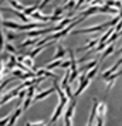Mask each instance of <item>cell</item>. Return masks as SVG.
Here are the masks:
<instances>
[{
    "instance_id": "38",
    "label": "cell",
    "mask_w": 122,
    "mask_h": 126,
    "mask_svg": "<svg viewBox=\"0 0 122 126\" xmlns=\"http://www.w3.org/2000/svg\"><path fill=\"white\" fill-rule=\"evenodd\" d=\"M0 75H1V58H0Z\"/></svg>"
},
{
    "instance_id": "41",
    "label": "cell",
    "mask_w": 122,
    "mask_h": 126,
    "mask_svg": "<svg viewBox=\"0 0 122 126\" xmlns=\"http://www.w3.org/2000/svg\"><path fill=\"white\" fill-rule=\"evenodd\" d=\"M64 1H67V0H64Z\"/></svg>"
},
{
    "instance_id": "9",
    "label": "cell",
    "mask_w": 122,
    "mask_h": 126,
    "mask_svg": "<svg viewBox=\"0 0 122 126\" xmlns=\"http://www.w3.org/2000/svg\"><path fill=\"white\" fill-rule=\"evenodd\" d=\"M38 37H31V38H29V40H26V41H23L20 46H18V48H26V47H29V46H35L37 43H38Z\"/></svg>"
},
{
    "instance_id": "15",
    "label": "cell",
    "mask_w": 122,
    "mask_h": 126,
    "mask_svg": "<svg viewBox=\"0 0 122 126\" xmlns=\"http://www.w3.org/2000/svg\"><path fill=\"white\" fill-rule=\"evenodd\" d=\"M61 63H63V58L54 60V61H51L50 64H47V65H46V69H54V68H58V67H61Z\"/></svg>"
},
{
    "instance_id": "16",
    "label": "cell",
    "mask_w": 122,
    "mask_h": 126,
    "mask_svg": "<svg viewBox=\"0 0 122 126\" xmlns=\"http://www.w3.org/2000/svg\"><path fill=\"white\" fill-rule=\"evenodd\" d=\"M112 52H114V44H111V46H108L106 48H105V51L102 52V55L99 57V61L102 63V61H104V58H106L108 55H111Z\"/></svg>"
},
{
    "instance_id": "5",
    "label": "cell",
    "mask_w": 122,
    "mask_h": 126,
    "mask_svg": "<svg viewBox=\"0 0 122 126\" xmlns=\"http://www.w3.org/2000/svg\"><path fill=\"white\" fill-rule=\"evenodd\" d=\"M88 85H89V79H88L87 77H85V78H84V79L80 82V85H78V88H77V91L74 92V98L80 96V95H81L82 92H84V89H85Z\"/></svg>"
},
{
    "instance_id": "1",
    "label": "cell",
    "mask_w": 122,
    "mask_h": 126,
    "mask_svg": "<svg viewBox=\"0 0 122 126\" xmlns=\"http://www.w3.org/2000/svg\"><path fill=\"white\" fill-rule=\"evenodd\" d=\"M67 102H68V99H60V103H58V106L55 108V110H54V115L51 116V119H50V122L47 123V126H51L54 122H57V119L61 116V115H63V110H64Z\"/></svg>"
},
{
    "instance_id": "24",
    "label": "cell",
    "mask_w": 122,
    "mask_h": 126,
    "mask_svg": "<svg viewBox=\"0 0 122 126\" xmlns=\"http://www.w3.org/2000/svg\"><path fill=\"white\" fill-rule=\"evenodd\" d=\"M4 37H6L7 40H16V38H17V34H16V33H13L12 30H9L6 34H4Z\"/></svg>"
},
{
    "instance_id": "28",
    "label": "cell",
    "mask_w": 122,
    "mask_h": 126,
    "mask_svg": "<svg viewBox=\"0 0 122 126\" xmlns=\"http://www.w3.org/2000/svg\"><path fill=\"white\" fill-rule=\"evenodd\" d=\"M24 64H26V65H27V67H29V68H33V58L31 57H29V58H24V61H23Z\"/></svg>"
},
{
    "instance_id": "7",
    "label": "cell",
    "mask_w": 122,
    "mask_h": 126,
    "mask_svg": "<svg viewBox=\"0 0 122 126\" xmlns=\"http://www.w3.org/2000/svg\"><path fill=\"white\" fill-rule=\"evenodd\" d=\"M23 113V109L21 108H17L16 110H14V113L10 116V120H9V123H7V126H14L16 125V122H17V119L20 118V115Z\"/></svg>"
},
{
    "instance_id": "31",
    "label": "cell",
    "mask_w": 122,
    "mask_h": 126,
    "mask_svg": "<svg viewBox=\"0 0 122 126\" xmlns=\"http://www.w3.org/2000/svg\"><path fill=\"white\" fill-rule=\"evenodd\" d=\"M4 34H3V33H1V31H0V51H1V50H4Z\"/></svg>"
},
{
    "instance_id": "25",
    "label": "cell",
    "mask_w": 122,
    "mask_h": 126,
    "mask_svg": "<svg viewBox=\"0 0 122 126\" xmlns=\"http://www.w3.org/2000/svg\"><path fill=\"white\" fill-rule=\"evenodd\" d=\"M64 92H65V95H67V98H68V99H72V98H74V94H72V91H71L70 85H67L64 88Z\"/></svg>"
},
{
    "instance_id": "36",
    "label": "cell",
    "mask_w": 122,
    "mask_h": 126,
    "mask_svg": "<svg viewBox=\"0 0 122 126\" xmlns=\"http://www.w3.org/2000/svg\"><path fill=\"white\" fill-rule=\"evenodd\" d=\"M23 61H24V57L23 55H18L17 57V63H23Z\"/></svg>"
},
{
    "instance_id": "10",
    "label": "cell",
    "mask_w": 122,
    "mask_h": 126,
    "mask_svg": "<svg viewBox=\"0 0 122 126\" xmlns=\"http://www.w3.org/2000/svg\"><path fill=\"white\" fill-rule=\"evenodd\" d=\"M35 75H37V77H50V78H54V79H57V75L55 74H52V72H50V71H48V69H38V71H37V72H35Z\"/></svg>"
},
{
    "instance_id": "8",
    "label": "cell",
    "mask_w": 122,
    "mask_h": 126,
    "mask_svg": "<svg viewBox=\"0 0 122 126\" xmlns=\"http://www.w3.org/2000/svg\"><path fill=\"white\" fill-rule=\"evenodd\" d=\"M65 54H67V51L64 50V47L61 46V44H57V52L54 54V57H52L51 60L54 61V60H58V58H64Z\"/></svg>"
},
{
    "instance_id": "12",
    "label": "cell",
    "mask_w": 122,
    "mask_h": 126,
    "mask_svg": "<svg viewBox=\"0 0 122 126\" xmlns=\"http://www.w3.org/2000/svg\"><path fill=\"white\" fill-rule=\"evenodd\" d=\"M99 13V6H91L89 9H87L85 12H82V17L87 18L88 16H91V14H97Z\"/></svg>"
},
{
    "instance_id": "33",
    "label": "cell",
    "mask_w": 122,
    "mask_h": 126,
    "mask_svg": "<svg viewBox=\"0 0 122 126\" xmlns=\"http://www.w3.org/2000/svg\"><path fill=\"white\" fill-rule=\"evenodd\" d=\"M13 75H14V77H18V78H21V77H23V74H21V71H20V69H13Z\"/></svg>"
},
{
    "instance_id": "18",
    "label": "cell",
    "mask_w": 122,
    "mask_h": 126,
    "mask_svg": "<svg viewBox=\"0 0 122 126\" xmlns=\"http://www.w3.org/2000/svg\"><path fill=\"white\" fill-rule=\"evenodd\" d=\"M99 67H101V61L98 63V65H97V67H94V68L91 69V71H88V74H87V78H88V79H92L94 77H95V75L98 74Z\"/></svg>"
},
{
    "instance_id": "13",
    "label": "cell",
    "mask_w": 122,
    "mask_h": 126,
    "mask_svg": "<svg viewBox=\"0 0 122 126\" xmlns=\"http://www.w3.org/2000/svg\"><path fill=\"white\" fill-rule=\"evenodd\" d=\"M98 63H99V58H98V60L95 58V60H92L91 63H88L87 65H84L82 68H80V72H85V71H88V69H91V68H94V67H97V65H98Z\"/></svg>"
},
{
    "instance_id": "32",
    "label": "cell",
    "mask_w": 122,
    "mask_h": 126,
    "mask_svg": "<svg viewBox=\"0 0 122 126\" xmlns=\"http://www.w3.org/2000/svg\"><path fill=\"white\" fill-rule=\"evenodd\" d=\"M50 1H51V0H41V3L38 4V9H43V7H46L47 4L50 3Z\"/></svg>"
},
{
    "instance_id": "23",
    "label": "cell",
    "mask_w": 122,
    "mask_h": 126,
    "mask_svg": "<svg viewBox=\"0 0 122 126\" xmlns=\"http://www.w3.org/2000/svg\"><path fill=\"white\" fill-rule=\"evenodd\" d=\"M26 96H27V88H23L21 91L18 92V99H20V101H18V103L23 102V99H24Z\"/></svg>"
},
{
    "instance_id": "26",
    "label": "cell",
    "mask_w": 122,
    "mask_h": 126,
    "mask_svg": "<svg viewBox=\"0 0 122 126\" xmlns=\"http://www.w3.org/2000/svg\"><path fill=\"white\" fill-rule=\"evenodd\" d=\"M26 126H47V123L44 122V120H40V122H27L26 123Z\"/></svg>"
},
{
    "instance_id": "27",
    "label": "cell",
    "mask_w": 122,
    "mask_h": 126,
    "mask_svg": "<svg viewBox=\"0 0 122 126\" xmlns=\"http://www.w3.org/2000/svg\"><path fill=\"white\" fill-rule=\"evenodd\" d=\"M75 4H77V1H75V0H70V3H65L64 9L70 10V9H72V7H75Z\"/></svg>"
},
{
    "instance_id": "11",
    "label": "cell",
    "mask_w": 122,
    "mask_h": 126,
    "mask_svg": "<svg viewBox=\"0 0 122 126\" xmlns=\"http://www.w3.org/2000/svg\"><path fill=\"white\" fill-rule=\"evenodd\" d=\"M3 26L9 30H18L20 29V24L16 23V21H12V20H4L3 21Z\"/></svg>"
},
{
    "instance_id": "19",
    "label": "cell",
    "mask_w": 122,
    "mask_h": 126,
    "mask_svg": "<svg viewBox=\"0 0 122 126\" xmlns=\"http://www.w3.org/2000/svg\"><path fill=\"white\" fill-rule=\"evenodd\" d=\"M105 113H106V103L105 102H99V105H98V116L104 118Z\"/></svg>"
},
{
    "instance_id": "30",
    "label": "cell",
    "mask_w": 122,
    "mask_h": 126,
    "mask_svg": "<svg viewBox=\"0 0 122 126\" xmlns=\"http://www.w3.org/2000/svg\"><path fill=\"white\" fill-rule=\"evenodd\" d=\"M61 68H63V69L71 68V60H67V61H63V63H61Z\"/></svg>"
},
{
    "instance_id": "4",
    "label": "cell",
    "mask_w": 122,
    "mask_h": 126,
    "mask_svg": "<svg viewBox=\"0 0 122 126\" xmlns=\"http://www.w3.org/2000/svg\"><path fill=\"white\" fill-rule=\"evenodd\" d=\"M121 65H122V57L119 58V60H118V61H116V63L114 64V65H112V67H111V68H108L106 71H105L104 74H102V78H104V79H106V78H108V77H109L111 74H114L116 69L121 67Z\"/></svg>"
},
{
    "instance_id": "14",
    "label": "cell",
    "mask_w": 122,
    "mask_h": 126,
    "mask_svg": "<svg viewBox=\"0 0 122 126\" xmlns=\"http://www.w3.org/2000/svg\"><path fill=\"white\" fill-rule=\"evenodd\" d=\"M98 44H99V38H94V40H91L85 47H81V48H80V51H88V50H91L92 47L98 46Z\"/></svg>"
},
{
    "instance_id": "6",
    "label": "cell",
    "mask_w": 122,
    "mask_h": 126,
    "mask_svg": "<svg viewBox=\"0 0 122 126\" xmlns=\"http://www.w3.org/2000/svg\"><path fill=\"white\" fill-rule=\"evenodd\" d=\"M52 92H55V88L54 86H51V88H48V89H46V91H41L38 92L37 95H34V101H41V99H44V98L50 96Z\"/></svg>"
},
{
    "instance_id": "35",
    "label": "cell",
    "mask_w": 122,
    "mask_h": 126,
    "mask_svg": "<svg viewBox=\"0 0 122 126\" xmlns=\"http://www.w3.org/2000/svg\"><path fill=\"white\" fill-rule=\"evenodd\" d=\"M115 7H118L119 10H122V1H115Z\"/></svg>"
},
{
    "instance_id": "39",
    "label": "cell",
    "mask_w": 122,
    "mask_h": 126,
    "mask_svg": "<svg viewBox=\"0 0 122 126\" xmlns=\"http://www.w3.org/2000/svg\"><path fill=\"white\" fill-rule=\"evenodd\" d=\"M1 26H3V24H1V16H0V31H1Z\"/></svg>"
},
{
    "instance_id": "20",
    "label": "cell",
    "mask_w": 122,
    "mask_h": 126,
    "mask_svg": "<svg viewBox=\"0 0 122 126\" xmlns=\"http://www.w3.org/2000/svg\"><path fill=\"white\" fill-rule=\"evenodd\" d=\"M37 9H38V4H34V6H30V7H26V9H24V14H26V16H31V14H33L35 10H37Z\"/></svg>"
},
{
    "instance_id": "17",
    "label": "cell",
    "mask_w": 122,
    "mask_h": 126,
    "mask_svg": "<svg viewBox=\"0 0 122 126\" xmlns=\"http://www.w3.org/2000/svg\"><path fill=\"white\" fill-rule=\"evenodd\" d=\"M9 3H10V6H12L13 9H16V10H18V12H24V9H26L23 4L18 3L17 0H9Z\"/></svg>"
},
{
    "instance_id": "22",
    "label": "cell",
    "mask_w": 122,
    "mask_h": 126,
    "mask_svg": "<svg viewBox=\"0 0 122 126\" xmlns=\"http://www.w3.org/2000/svg\"><path fill=\"white\" fill-rule=\"evenodd\" d=\"M4 50H6L7 52H10V54H16V52H17V48L13 46V44H6Z\"/></svg>"
},
{
    "instance_id": "40",
    "label": "cell",
    "mask_w": 122,
    "mask_h": 126,
    "mask_svg": "<svg viewBox=\"0 0 122 126\" xmlns=\"http://www.w3.org/2000/svg\"><path fill=\"white\" fill-rule=\"evenodd\" d=\"M3 1H6V0H0V3H3Z\"/></svg>"
},
{
    "instance_id": "37",
    "label": "cell",
    "mask_w": 122,
    "mask_h": 126,
    "mask_svg": "<svg viewBox=\"0 0 122 126\" xmlns=\"http://www.w3.org/2000/svg\"><path fill=\"white\" fill-rule=\"evenodd\" d=\"M121 52H122V47L119 48V50H118V51H116V54H121Z\"/></svg>"
},
{
    "instance_id": "3",
    "label": "cell",
    "mask_w": 122,
    "mask_h": 126,
    "mask_svg": "<svg viewBox=\"0 0 122 126\" xmlns=\"http://www.w3.org/2000/svg\"><path fill=\"white\" fill-rule=\"evenodd\" d=\"M122 75V71H118V72H114V74H111L108 78H106V82H108V86H106V92H109L111 89H112V86H114V84H115V81L119 78Z\"/></svg>"
},
{
    "instance_id": "34",
    "label": "cell",
    "mask_w": 122,
    "mask_h": 126,
    "mask_svg": "<svg viewBox=\"0 0 122 126\" xmlns=\"http://www.w3.org/2000/svg\"><path fill=\"white\" fill-rule=\"evenodd\" d=\"M97 126H104V118H101V116L97 118Z\"/></svg>"
},
{
    "instance_id": "21",
    "label": "cell",
    "mask_w": 122,
    "mask_h": 126,
    "mask_svg": "<svg viewBox=\"0 0 122 126\" xmlns=\"http://www.w3.org/2000/svg\"><path fill=\"white\" fill-rule=\"evenodd\" d=\"M33 101H34V98H33V96H29V95H27V96H26V101H24V105L21 106V109H23V110H27Z\"/></svg>"
},
{
    "instance_id": "2",
    "label": "cell",
    "mask_w": 122,
    "mask_h": 126,
    "mask_svg": "<svg viewBox=\"0 0 122 126\" xmlns=\"http://www.w3.org/2000/svg\"><path fill=\"white\" fill-rule=\"evenodd\" d=\"M92 109H91V113H89V118H88V122H87V126H92V123L95 122V119L98 118V105H99V101L97 98H92Z\"/></svg>"
},
{
    "instance_id": "29",
    "label": "cell",
    "mask_w": 122,
    "mask_h": 126,
    "mask_svg": "<svg viewBox=\"0 0 122 126\" xmlns=\"http://www.w3.org/2000/svg\"><path fill=\"white\" fill-rule=\"evenodd\" d=\"M63 10H64V9H63V7H55V9H54V12H52V16H61V14H63Z\"/></svg>"
}]
</instances>
